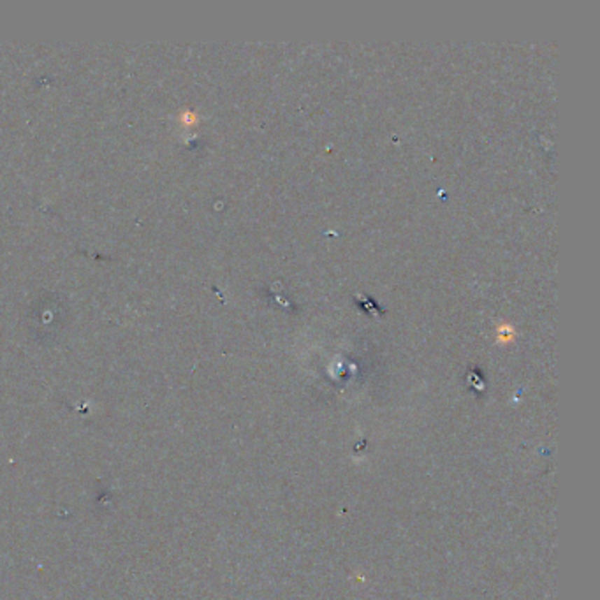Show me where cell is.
<instances>
[{
  "label": "cell",
  "instance_id": "cell-1",
  "mask_svg": "<svg viewBox=\"0 0 600 600\" xmlns=\"http://www.w3.org/2000/svg\"><path fill=\"white\" fill-rule=\"evenodd\" d=\"M495 335L498 344H512L514 338H516V329H514V326L509 324V322H500L495 328Z\"/></svg>",
  "mask_w": 600,
  "mask_h": 600
}]
</instances>
